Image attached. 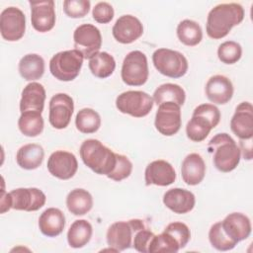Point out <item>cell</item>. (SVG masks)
Listing matches in <instances>:
<instances>
[{
    "label": "cell",
    "instance_id": "6da1fadb",
    "mask_svg": "<svg viewBox=\"0 0 253 253\" xmlns=\"http://www.w3.org/2000/svg\"><path fill=\"white\" fill-rule=\"evenodd\" d=\"M245 16L244 8L238 3H222L213 7L208 14L206 31L213 40H220L231 29L239 25Z\"/></svg>",
    "mask_w": 253,
    "mask_h": 253
},
{
    "label": "cell",
    "instance_id": "7a4b0ae2",
    "mask_svg": "<svg viewBox=\"0 0 253 253\" xmlns=\"http://www.w3.org/2000/svg\"><path fill=\"white\" fill-rule=\"evenodd\" d=\"M214 167L223 173L234 170L240 162L241 151L235 140L227 133L215 134L208 143Z\"/></svg>",
    "mask_w": 253,
    "mask_h": 253
},
{
    "label": "cell",
    "instance_id": "3957f363",
    "mask_svg": "<svg viewBox=\"0 0 253 253\" xmlns=\"http://www.w3.org/2000/svg\"><path fill=\"white\" fill-rule=\"evenodd\" d=\"M79 152L83 163L96 174L108 176L116 165V153L98 139L84 140Z\"/></svg>",
    "mask_w": 253,
    "mask_h": 253
},
{
    "label": "cell",
    "instance_id": "277c9868",
    "mask_svg": "<svg viewBox=\"0 0 253 253\" xmlns=\"http://www.w3.org/2000/svg\"><path fill=\"white\" fill-rule=\"evenodd\" d=\"M220 121V112L213 104H201L195 108L191 120L186 126L187 137L194 142H201L207 138L212 128Z\"/></svg>",
    "mask_w": 253,
    "mask_h": 253
},
{
    "label": "cell",
    "instance_id": "5b68a950",
    "mask_svg": "<svg viewBox=\"0 0 253 253\" xmlns=\"http://www.w3.org/2000/svg\"><path fill=\"white\" fill-rule=\"evenodd\" d=\"M83 59V54L75 48L59 51L50 58L49 71L59 81H72L79 75Z\"/></svg>",
    "mask_w": 253,
    "mask_h": 253
},
{
    "label": "cell",
    "instance_id": "8992f818",
    "mask_svg": "<svg viewBox=\"0 0 253 253\" xmlns=\"http://www.w3.org/2000/svg\"><path fill=\"white\" fill-rule=\"evenodd\" d=\"M152 62L159 73L175 79L184 76L189 68L188 60L182 52L165 47L153 52Z\"/></svg>",
    "mask_w": 253,
    "mask_h": 253
},
{
    "label": "cell",
    "instance_id": "52a82bcc",
    "mask_svg": "<svg viewBox=\"0 0 253 253\" xmlns=\"http://www.w3.org/2000/svg\"><path fill=\"white\" fill-rule=\"evenodd\" d=\"M143 227H145L143 220L138 218L114 222L107 230V244L116 251L126 250L132 246L135 232Z\"/></svg>",
    "mask_w": 253,
    "mask_h": 253
},
{
    "label": "cell",
    "instance_id": "ba28073f",
    "mask_svg": "<svg viewBox=\"0 0 253 253\" xmlns=\"http://www.w3.org/2000/svg\"><path fill=\"white\" fill-rule=\"evenodd\" d=\"M149 75L146 55L140 50H132L124 58L121 76L128 86H142Z\"/></svg>",
    "mask_w": 253,
    "mask_h": 253
},
{
    "label": "cell",
    "instance_id": "9c48e42d",
    "mask_svg": "<svg viewBox=\"0 0 253 253\" xmlns=\"http://www.w3.org/2000/svg\"><path fill=\"white\" fill-rule=\"evenodd\" d=\"M154 105L153 98L143 91L129 90L123 92L116 99L117 109L123 113L134 118H143L147 116Z\"/></svg>",
    "mask_w": 253,
    "mask_h": 253
},
{
    "label": "cell",
    "instance_id": "30bf717a",
    "mask_svg": "<svg viewBox=\"0 0 253 253\" xmlns=\"http://www.w3.org/2000/svg\"><path fill=\"white\" fill-rule=\"evenodd\" d=\"M75 49L79 50L85 59H90L99 52L102 46L100 30L92 24H82L73 33Z\"/></svg>",
    "mask_w": 253,
    "mask_h": 253
},
{
    "label": "cell",
    "instance_id": "8fae6325",
    "mask_svg": "<svg viewBox=\"0 0 253 253\" xmlns=\"http://www.w3.org/2000/svg\"><path fill=\"white\" fill-rule=\"evenodd\" d=\"M26 31V17L17 7H7L0 15V32L4 40L17 42L21 40Z\"/></svg>",
    "mask_w": 253,
    "mask_h": 253
},
{
    "label": "cell",
    "instance_id": "7c38bea8",
    "mask_svg": "<svg viewBox=\"0 0 253 253\" xmlns=\"http://www.w3.org/2000/svg\"><path fill=\"white\" fill-rule=\"evenodd\" d=\"M181 125V106L173 102H166L159 105L155 114L154 126L161 134L172 136L179 131Z\"/></svg>",
    "mask_w": 253,
    "mask_h": 253
},
{
    "label": "cell",
    "instance_id": "4fadbf2b",
    "mask_svg": "<svg viewBox=\"0 0 253 253\" xmlns=\"http://www.w3.org/2000/svg\"><path fill=\"white\" fill-rule=\"evenodd\" d=\"M49 124L56 129H63L68 126L73 111V99L65 93H58L51 97L49 101Z\"/></svg>",
    "mask_w": 253,
    "mask_h": 253
},
{
    "label": "cell",
    "instance_id": "5bb4252c",
    "mask_svg": "<svg viewBox=\"0 0 253 253\" xmlns=\"http://www.w3.org/2000/svg\"><path fill=\"white\" fill-rule=\"evenodd\" d=\"M9 194L11 208L16 211H36L42 209L46 201L44 193L38 188H18Z\"/></svg>",
    "mask_w": 253,
    "mask_h": 253
},
{
    "label": "cell",
    "instance_id": "9a60e30c",
    "mask_svg": "<svg viewBox=\"0 0 253 253\" xmlns=\"http://www.w3.org/2000/svg\"><path fill=\"white\" fill-rule=\"evenodd\" d=\"M46 166L53 177L60 180H68L76 174L78 162L73 153L65 150H56L49 155Z\"/></svg>",
    "mask_w": 253,
    "mask_h": 253
},
{
    "label": "cell",
    "instance_id": "2e32d148",
    "mask_svg": "<svg viewBox=\"0 0 253 253\" xmlns=\"http://www.w3.org/2000/svg\"><path fill=\"white\" fill-rule=\"evenodd\" d=\"M31 22L33 28L40 33H46L55 25L54 1H30Z\"/></svg>",
    "mask_w": 253,
    "mask_h": 253
},
{
    "label": "cell",
    "instance_id": "e0dca14e",
    "mask_svg": "<svg viewBox=\"0 0 253 253\" xmlns=\"http://www.w3.org/2000/svg\"><path fill=\"white\" fill-rule=\"evenodd\" d=\"M112 33L117 42L128 44L142 36L143 26L138 18L132 15H123L116 21Z\"/></svg>",
    "mask_w": 253,
    "mask_h": 253
},
{
    "label": "cell",
    "instance_id": "ac0fdd59",
    "mask_svg": "<svg viewBox=\"0 0 253 253\" xmlns=\"http://www.w3.org/2000/svg\"><path fill=\"white\" fill-rule=\"evenodd\" d=\"M230 128L239 139H252L253 107L250 102H241L236 107L230 120Z\"/></svg>",
    "mask_w": 253,
    "mask_h": 253
},
{
    "label": "cell",
    "instance_id": "d6986e66",
    "mask_svg": "<svg viewBox=\"0 0 253 253\" xmlns=\"http://www.w3.org/2000/svg\"><path fill=\"white\" fill-rule=\"evenodd\" d=\"M176 180V171L174 167L163 159L150 162L144 171V181L146 186L155 185L166 187L173 184Z\"/></svg>",
    "mask_w": 253,
    "mask_h": 253
},
{
    "label": "cell",
    "instance_id": "ffe728a7",
    "mask_svg": "<svg viewBox=\"0 0 253 253\" xmlns=\"http://www.w3.org/2000/svg\"><path fill=\"white\" fill-rule=\"evenodd\" d=\"M233 85L230 79L224 75L211 76L205 87L207 98L213 104L224 105L228 103L233 96Z\"/></svg>",
    "mask_w": 253,
    "mask_h": 253
},
{
    "label": "cell",
    "instance_id": "44dd1931",
    "mask_svg": "<svg viewBox=\"0 0 253 253\" xmlns=\"http://www.w3.org/2000/svg\"><path fill=\"white\" fill-rule=\"evenodd\" d=\"M224 233L234 242L245 240L251 234V221L247 215L241 212H231L220 221Z\"/></svg>",
    "mask_w": 253,
    "mask_h": 253
},
{
    "label": "cell",
    "instance_id": "7402d4cb",
    "mask_svg": "<svg viewBox=\"0 0 253 253\" xmlns=\"http://www.w3.org/2000/svg\"><path fill=\"white\" fill-rule=\"evenodd\" d=\"M163 204L174 213L184 214L190 212L196 204L195 195L186 189L172 188L163 195Z\"/></svg>",
    "mask_w": 253,
    "mask_h": 253
},
{
    "label": "cell",
    "instance_id": "603a6c76",
    "mask_svg": "<svg viewBox=\"0 0 253 253\" xmlns=\"http://www.w3.org/2000/svg\"><path fill=\"white\" fill-rule=\"evenodd\" d=\"M45 89L38 82H31L22 91L20 100V112L42 113L45 101Z\"/></svg>",
    "mask_w": 253,
    "mask_h": 253
},
{
    "label": "cell",
    "instance_id": "cb8c5ba5",
    "mask_svg": "<svg viewBox=\"0 0 253 253\" xmlns=\"http://www.w3.org/2000/svg\"><path fill=\"white\" fill-rule=\"evenodd\" d=\"M181 175L187 185H199L206 175V164L202 156L195 152L188 154L182 161Z\"/></svg>",
    "mask_w": 253,
    "mask_h": 253
},
{
    "label": "cell",
    "instance_id": "d4e9b609",
    "mask_svg": "<svg viewBox=\"0 0 253 253\" xmlns=\"http://www.w3.org/2000/svg\"><path fill=\"white\" fill-rule=\"evenodd\" d=\"M65 216L57 208H48L39 217V228L47 237L58 236L64 229Z\"/></svg>",
    "mask_w": 253,
    "mask_h": 253
},
{
    "label": "cell",
    "instance_id": "484cf974",
    "mask_svg": "<svg viewBox=\"0 0 253 253\" xmlns=\"http://www.w3.org/2000/svg\"><path fill=\"white\" fill-rule=\"evenodd\" d=\"M44 158L42 146L37 143H28L19 148L16 154L17 164L25 170L39 168Z\"/></svg>",
    "mask_w": 253,
    "mask_h": 253
},
{
    "label": "cell",
    "instance_id": "4316f807",
    "mask_svg": "<svg viewBox=\"0 0 253 253\" xmlns=\"http://www.w3.org/2000/svg\"><path fill=\"white\" fill-rule=\"evenodd\" d=\"M19 73L27 81L41 79L44 73V60L37 53L24 55L19 61Z\"/></svg>",
    "mask_w": 253,
    "mask_h": 253
},
{
    "label": "cell",
    "instance_id": "83f0119b",
    "mask_svg": "<svg viewBox=\"0 0 253 253\" xmlns=\"http://www.w3.org/2000/svg\"><path fill=\"white\" fill-rule=\"evenodd\" d=\"M66 207L72 214L84 215L89 212L93 207L92 195L85 189H73L66 197Z\"/></svg>",
    "mask_w": 253,
    "mask_h": 253
},
{
    "label": "cell",
    "instance_id": "f1b7e54d",
    "mask_svg": "<svg viewBox=\"0 0 253 253\" xmlns=\"http://www.w3.org/2000/svg\"><path fill=\"white\" fill-rule=\"evenodd\" d=\"M93 227L86 219H77L67 231V242L70 247L78 249L84 247L91 239Z\"/></svg>",
    "mask_w": 253,
    "mask_h": 253
},
{
    "label": "cell",
    "instance_id": "f546056e",
    "mask_svg": "<svg viewBox=\"0 0 253 253\" xmlns=\"http://www.w3.org/2000/svg\"><path fill=\"white\" fill-rule=\"evenodd\" d=\"M185 100V90L180 85L174 83L162 84L153 93V101L157 106L166 102H173L179 106H183Z\"/></svg>",
    "mask_w": 253,
    "mask_h": 253
},
{
    "label": "cell",
    "instance_id": "4dcf8cb0",
    "mask_svg": "<svg viewBox=\"0 0 253 253\" xmlns=\"http://www.w3.org/2000/svg\"><path fill=\"white\" fill-rule=\"evenodd\" d=\"M91 73L97 78L111 76L116 68V61L113 55L106 51H99L89 59L88 63Z\"/></svg>",
    "mask_w": 253,
    "mask_h": 253
},
{
    "label": "cell",
    "instance_id": "1f68e13d",
    "mask_svg": "<svg viewBox=\"0 0 253 253\" xmlns=\"http://www.w3.org/2000/svg\"><path fill=\"white\" fill-rule=\"evenodd\" d=\"M177 37L179 41L188 46H195L203 40V31L201 26L193 20L185 19L177 26Z\"/></svg>",
    "mask_w": 253,
    "mask_h": 253
},
{
    "label": "cell",
    "instance_id": "d6a6232c",
    "mask_svg": "<svg viewBox=\"0 0 253 253\" xmlns=\"http://www.w3.org/2000/svg\"><path fill=\"white\" fill-rule=\"evenodd\" d=\"M43 119L42 113L24 112L18 120V127L20 131L29 137H36L43 130Z\"/></svg>",
    "mask_w": 253,
    "mask_h": 253
},
{
    "label": "cell",
    "instance_id": "836d02e7",
    "mask_svg": "<svg viewBox=\"0 0 253 253\" xmlns=\"http://www.w3.org/2000/svg\"><path fill=\"white\" fill-rule=\"evenodd\" d=\"M75 126L82 133H94L101 126V117L91 108L81 109L75 117Z\"/></svg>",
    "mask_w": 253,
    "mask_h": 253
},
{
    "label": "cell",
    "instance_id": "e575fe53",
    "mask_svg": "<svg viewBox=\"0 0 253 253\" xmlns=\"http://www.w3.org/2000/svg\"><path fill=\"white\" fill-rule=\"evenodd\" d=\"M209 240L211 246L218 251L231 250L237 244L224 233L220 221L215 222L211 226L209 231Z\"/></svg>",
    "mask_w": 253,
    "mask_h": 253
},
{
    "label": "cell",
    "instance_id": "d590c367",
    "mask_svg": "<svg viewBox=\"0 0 253 253\" xmlns=\"http://www.w3.org/2000/svg\"><path fill=\"white\" fill-rule=\"evenodd\" d=\"M180 250L178 242L167 232L163 230L162 233L154 235L148 248V253L155 252H171L175 253Z\"/></svg>",
    "mask_w": 253,
    "mask_h": 253
},
{
    "label": "cell",
    "instance_id": "8d00e7d4",
    "mask_svg": "<svg viewBox=\"0 0 253 253\" xmlns=\"http://www.w3.org/2000/svg\"><path fill=\"white\" fill-rule=\"evenodd\" d=\"M218 59L224 64H234L242 56L241 45L234 41H226L217 48Z\"/></svg>",
    "mask_w": 253,
    "mask_h": 253
},
{
    "label": "cell",
    "instance_id": "74e56055",
    "mask_svg": "<svg viewBox=\"0 0 253 253\" xmlns=\"http://www.w3.org/2000/svg\"><path fill=\"white\" fill-rule=\"evenodd\" d=\"M116 165L113 171L107 177L116 182H121L129 177V175L131 174L132 163L126 155L116 153Z\"/></svg>",
    "mask_w": 253,
    "mask_h": 253
},
{
    "label": "cell",
    "instance_id": "f35d334b",
    "mask_svg": "<svg viewBox=\"0 0 253 253\" xmlns=\"http://www.w3.org/2000/svg\"><path fill=\"white\" fill-rule=\"evenodd\" d=\"M164 231L170 234L179 244L180 249L184 248L191 239V231L187 224L181 221H174L169 223Z\"/></svg>",
    "mask_w": 253,
    "mask_h": 253
},
{
    "label": "cell",
    "instance_id": "ab89813d",
    "mask_svg": "<svg viewBox=\"0 0 253 253\" xmlns=\"http://www.w3.org/2000/svg\"><path fill=\"white\" fill-rule=\"evenodd\" d=\"M91 3L88 0H65L63 11L69 18L79 19L85 17L90 11Z\"/></svg>",
    "mask_w": 253,
    "mask_h": 253
},
{
    "label": "cell",
    "instance_id": "60d3db41",
    "mask_svg": "<svg viewBox=\"0 0 253 253\" xmlns=\"http://www.w3.org/2000/svg\"><path fill=\"white\" fill-rule=\"evenodd\" d=\"M115 15V11L113 6L108 2H99L95 5L92 10L93 19L100 24H108L110 23Z\"/></svg>",
    "mask_w": 253,
    "mask_h": 253
},
{
    "label": "cell",
    "instance_id": "b9f144b4",
    "mask_svg": "<svg viewBox=\"0 0 253 253\" xmlns=\"http://www.w3.org/2000/svg\"><path fill=\"white\" fill-rule=\"evenodd\" d=\"M155 234L150 231L146 226L137 230L132 240V247L141 253H148L149 244Z\"/></svg>",
    "mask_w": 253,
    "mask_h": 253
},
{
    "label": "cell",
    "instance_id": "7bdbcfd3",
    "mask_svg": "<svg viewBox=\"0 0 253 253\" xmlns=\"http://www.w3.org/2000/svg\"><path fill=\"white\" fill-rule=\"evenodd\" d=\"M240 151H242V156L244 159L251 160L252 159V142L251 139L241 140L240 139Z\"/></svg>",
    "mask_w": 253,
    "mask_h": 253
},
{
    "label": "cell",
    "instance_id": "ee69618b",
    "mask_svg": "<svg viewBox=\"0 0 253 253\" xmlns=\"http://www.w3.org/2000/svg\"><path fill=\"white\" fill-rule=\"evenodd\" d=\"M1 210L0 212L1 213H5L6 211H8L11 208V199H10V194L9 193H5L4 191V187L2 189V194H1Z\"/></svg>",
    "mask_w": 253,
    "mask_h": 253
}]
</instances>
